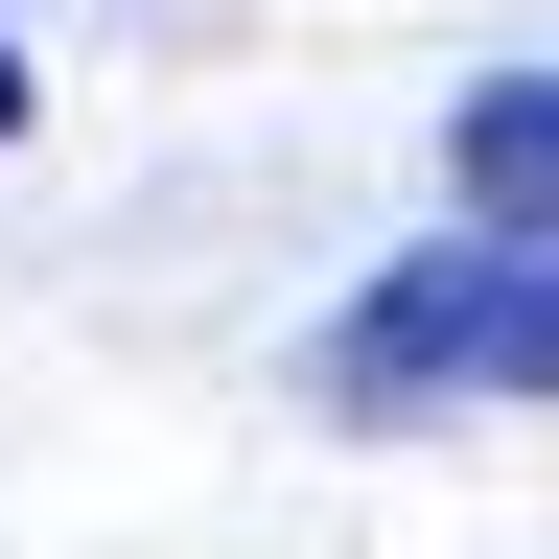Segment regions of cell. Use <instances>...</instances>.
<instances>
[{"label":"cell","instance_id":"cell-1","mask_svg":"<svg viewBox=\"0 0 559 559\" xmlns=\"http://www.w3.org/2000/svg\"><path fill=\"white\" fill-rule=\"evenodd\" d=\"M349 419H443V396H559V234H443L326 326Z\"/></svg>","mask_w":559,"mask_h":559},{"label":"cell","instance_id":"cell-2","mask_svg":"<svg viewBox=\"0 0 559 559\" xmlns=\"http://www.w3.org/2000/svg\"><path fill=\"white\" fill-rule=\"evenodd\" d=\"M443 187H466V234H559V70H489L466 140H443Z\"/></svg>","mask_w":559,"mask_h":559},{"label":"cell","instance_id":"cell-3","mask_svg":"<svg viewBox=\"0 0 559 559\" xmlns=\"http://www.w3.org/2000/svg\"><path fill=\"white\" fill-rule=\"evenodd\" d=\"M0 140H24V47H0Z\"/></svg>","mask_w":559,"mask_h":559}]
</instances>
